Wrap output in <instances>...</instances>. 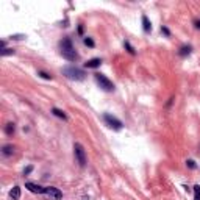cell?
<instances>
[{"mask_svg": "<svg viewBox=\"0 0 200 200\" xmlns=\"http://www.w3.org/2000/svg\"><path fill=\"white\" fill-rule=\"evenodd\" d=\"M186 166H188L189 169H195V167H197V166H195V163H194L192 160H188V161H186Z\"/></svg>", "mask_w": 200, "mask_h": 200, "instance_id": "22", "label": "cell"}, {"mask_svg": "<svg viewBox=\"0 0 200 200\" xmlns=\"http://www.w3.org/2000/svg\"><path fill=\"white\" fill-rule=\"evenodd\" d=\"M13 53H14V50H13V48H3L2 52H0V55H2V56H6V55H13Z\"/></svg>", "mask_w": 200, "mask_h": 200, "instance_id": "18", "label": "cell"}, {"mask_svg": "<svg viewBox=\"0 0 200 200\" xmlns=\"http://www.w3.org/2000/svg\"><path fill=\"white\" fill-rule=\"evenodd\" d=\"M10 197H11L13 200H19V198H20V188H19V186H14V188L10 191Z\"/></svg>", "mask_w": 200, "mask_h": 200, "instance_id": "12", "label": "cell"}, {"mask_svg": "<svg viewBox=\"0 0 200 200\" xmlns=\"http://www.w3.org/2000/svg\"><path fill=\"white\" fill-rule=\"evenodd\" d=\"M83 42H85V45H88V47H95V42H94L89 36H86V38L83 39Z\"/></svg>", "mask_w": 200, "mask_h": 200, "instance_id": "17", "label": "cell"}, {"mask_svg": "<svg viewBox=\"0 0 200 200\" xmlns=\"http://www.w3.org/2000/svg\"><path fill=\"white\" fill-rule=\"evenodd\" d=\"M161 33H164L166 36H170V31H169V28H167V27H164V25L161 27Z\"/></svg>", "mask_w": 200, "mask_h": 200, "instance_id": "23", "label": "cell"}, {"mask_svg": "<svg viewBox=\"0 0 200 200\" xmlns=\"http://www.w3.org/2000/svg\"><path fill=\"white\" fill-rule=\"evenodd\" d=\"M2 153H3L5 156H11V155L14 153V145H11V144L3 145V147H2Z\"/></svg>", "mask_w": 200, "mask_h": 200, "instance_id": "11", "label": "cell"}, {"mask_svg": "<svg viewBox=\"0 0 200 200\" xmlns=\"http://www.w3.org/2000/svg\"><path fill=\"white\" fill-rule=\"evenodd\" d=\"M194 200H200V185L194 186Z\"/></svg>", "mask_w": 200, "mask_h": 200, "instance_id": "16", "label": "cell"}, {"mask_svg": "<svg viewBox=\"0 0 200 200\" xmlns=\"http://www.w3.org/2000/svg\"><path fill=\"white\" fill-rule=\"evenodd\" d=\"M103 120H105V123L108 125L110 128H113V130H116V131H119V130H122L123 128V123L117 119V117H114L113 114H103Z\"/></svg>", "mask_w": 200, "mask_h": 200, "instance_id": "4", "label": "cell"}, {"mask_svg": "<svg viewBox=\"0 0 200 200\" xmlns=\"http://www.w3.org/2000/svg\"><path fill=\"white\" fill-rule=\"evenodd\" d=\"M60 48H61L63 58H66L67 61H77V60L80 58L78 53L75 52V48H73V45H72V41H70L69 38H63V39L60 41Z\"/></svg>", "mask_w": 200, "mask_h": 200, "instance_id": "1", "label": "cell"}, {"mask_svg": "<svg viewBox=\"0 0 200 200\" xmlns=\"http://www.w3.org/2000/svg\"><path fill=\"white\" fill-rule=\"evenodd\" d=\"M94 78H95V81L98 83V86L102 88L103 91H108V92H113V91H114V83H113L108 77H105L103 73L95 72V73H94Z\"/></svg>", "mask_w": 200, "mask_h": 200, "instance_id": "3", "label": "cell"}, {"mask_svg": "<svg viewBox=\"0 0 200 200\" xmlns=\"http://www.w3.org/2000/svg\"><path fill=\"white\" fill-rule=\"evenodd\" d=\"M63 73L66 75L69 80H75V81H81V80H85V77H86L85 70L75 67V66H67V67H64V69H63Z\"/></svg>", "mask_w": 200, "mask_h": 200, "instance_id": "2", "label": "cell"}, {"mask_svg": "<svg viewBox=\"0 0 200 200\" xmlns=\"http://www.w3.org/2000/svg\"><path fill=\"white\" fill-rule=\"evenodd\" d=\"M123 45H125V48L128 50V53H131V55H135V53H136V50L133 48V45H131L128 41H125V42H123Z\"/></svg>", "mask_w": 200, "mask_h": 200, "instance_id": "15", "label": "cell"}, {"mask_svg": "<svg viewBox=\"0 0 200 200\" xmlns=\"http://www.w3.org/2000/svg\"><path fill=\"white\" fill-rule=\"evenodd\" d=\"M78 33H80V35L83 33V25H80V27H78Z\"/></svg>", "mask_w": 200, "mask_h": 200, "instance_id": "25", "label": "cell"}, {"mask_svg": "<svg viewBox=\"0 0 200 200\" xmlns=\"http://www.w3.org/2000/svg\"><path fill=\"white\" fill-rule=\"evenodd\" d=\"M195 28H198V30H200V20H197V22H195Z\"/></svg>", "mask_w": 200, "mask_h": 200, "instance_id": "24", "label": "cell"}, {"mask_svg": "<svg viewBox=\"0 0 200 200\" xmlns=\"http://www.w3.org/2000/svg\"><path fill=\"white\" fill-rule=\"evenodd\" d=\"M44 195H47L50 200H61L63 198V192L58 188H53V186H47L45 191H44Z\"/></svg>", "mask_w": 200, "mask_h": 200, "instance_id": "6", "label": "cell"}, {"mask_svg": "<svg viewBox=\"0 0 200 200\" xmlns=\"http://www.w3.org/2000/svg\"><path fill=\"white\" fill-rule=\"evenodd\" d=\"M27 36L25 35H14V36H11V39H14V41H20V39H25Z\"/></svg>", "mask_w": 200, "mask_h": 200, "instance_id": "20", "label": "cell"}, {"mask_svg": "<svg viewBox=\"0 0 200 200\" xmlns=\"http://www.w3.org/2000/svg\"><path fill=\"white\" fill-rule=\"evenodd\" d=\"M25 188H27L30 192H35V194H44V191H45V188H42V186H39L36 183H31V181L25 183Z\"/></svg>", "mask_w": 200, "mask_h": 200, "instance_id": "7", "label": "cell"}, {"mask_svg": "<svg viewBox=\"0 0 200 200\" xmlns=\"http://www.w3.org/2000/svg\"><path fill=\"white\" fill-rule=\"evenodd\" d=\"M31 170H33V166H27V167L23 169V175H30Z\"/></svg>", "mask_w": 200, "mask_h": 200, "instance_id": "21", "label": "cell"}, {"mask_svg": "<svg viewBox=\"0 0 200 200\" xmlns=\"http://www.w3.org/2000/svg\"><path fill=\"white\" fill-rule=\"evenodd\" d=\"M191 52H192V47H191V45H183V47L178 50V55H180L181 58H185V56L191 55Z\"/></svg>", "mask_w": 200, "mask_h": 200, "instance_id": "10", "label": "cell"}, {"mask_svg": "<svg viewBox=\"0 0 200 200\" xmlns=\"http://www.w3.org/2000/svg\"><path fill=\"white\" fill-rule=\"evenodd\" d=\"M100 64H102V60H100V58H92V60H89L88 63H85V67H86V69H95V67H98Z\"/></svg>", "mask_w": 200, "mask_h": 200, "instance_id": "8", "label": "cell"}, {"mask_svg": "<svg viewBox=\"0 0 200 200\" xmlns=\"http://www.w3.org/2000/svg\"><path fill=\"white\" fill-rule=\"evenodd\" d=\"M142 28H144L145 33H150V31H152V23H150V20H148L147 16H142Z\"/></svg>", "mask_w": 200, "mask_h": 200, "instance_id": "9", "label": "cell"}, {"mask_svg": "<svg viewBox=\"0 0 200 200\" xmlns=\"http://www.w3.org/2000/svg\"><path fill=\"white\" fill-rule=\"evenodd\" d=\"M52 113H53L56 117H60V119H63V120H67V114H66L63 110H60V108H52Z\"/></svg>", "mask_w": 200, "mask_h": 200, "instance_id": "13", "label": "cell"}, {"mask_svg": "<svg viewBox=\"0 0 200 200\" xmlns=\"http://www.w3.org/2000/svg\"><path fill=\"white\" fill-rule=\"evenodd\" d=\"M14 131H16V125H14L13 122H10V123H6V125H5V133H6L8 136H13V135H14Z\"/></svg>", "mask_w": 200, "mask_h": 200, "instance_id": "14", "label": "cell"}, {"mask_svg": "<svg viewBox=\"0 0 200 200\" xmlns=\"http://www.w3.org/2000/svg\"><path fill=\"white\" fill-rule=\"evenodd\" d=\"M73 153H75V158H77L78 164H80L81 167H85V166H86V152H85L83 145L78 144V142L73 144Z\"/></svg>", "mask_w": 200, "mask_h": 200, "instance_id": "5", "label": "cell"}, {"mask_svg": "<svg viewBox=\"0 0 200 200\" xmlns=\"http://www.w3.org/2000/svg\"><path fill=\"white\" fill-rule=\"evenodd\" d=\"M38 75H41L42 78H45V80H52V75L50 73H47V72H42V70H39L38 72Z\"/></svg>", "mask_w": 200, "mask_h": 200, "instance_id": "19", "label": "cell"}]
</instances>
